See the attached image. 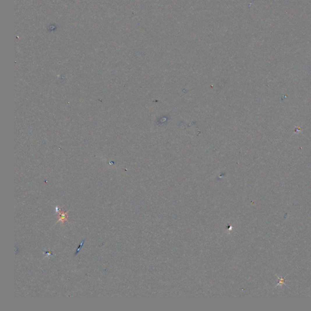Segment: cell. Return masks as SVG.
Listing matches in <instances>:
<instances>
[{
	"label": "cell",
	"instance_id": "1",
	"mask_svg": "<svg viewBox=\"0 0 311 311\" xmlns=\"http://www.w3.org/2000/svg\"><path fill=\"white\" fill-rule=\"evenodd\" d=\"M56 211L57 212V213L59 215L58 221H61L63 222H64L65 221H67L68 211L67 212H64V211L60 210L58 207H56Z\"/></svg>",
	"mask_w": 311,
	"mask_h": 311
},
{
	"label": "cell",
	"instance_id": "2",
	"mask_svg": "<svg viewBox=\"0 0 311 311\" xmlns=\"http://www.w3.org/2000/svg\"><path fill=\"white\" fill-rule=\"evenodd\" d=\"M84 242V239L82 240V243H81V244H80V246H79V247H78V248H77V252H76V253H75V255H77V254L78 253V252H79V250H80V249H81V247H82V246L83 245V244Z\"/></svg>",
	"mask_w": 311,
	"mask_h": 311
}]
</instances>
